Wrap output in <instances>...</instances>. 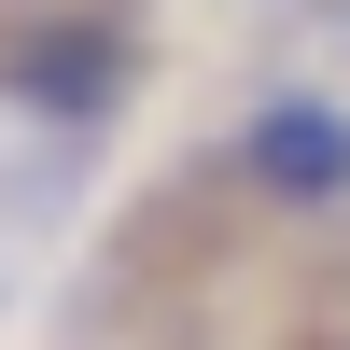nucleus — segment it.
I'll list each match as a JSON object with an SVG mask.
<instances>
[{"instance_id": "obj_1", "label": "nucleus", "mask_w": 350, "mask_h": 350, "mask_svg": "<svg viewBox=\"0 0 350 350\" xmlns=\"http://www.w3.org/2000/svg\"><path fill=\"white\" fill-rule=\"evenodd\" d=\"M224 183L267 224H350V84H323V70L252 84L224 126Z\"/></svg>"}, {"instance_id": "obj_2", "label": "nucleus", "mask_w": 350, "mask_h": 350, "mask_svg": "<svg viewBox=\"0 0 350 350\" xmlns=\"http://www.w3.org/2000/svg\"><path fill=\"white\" fill-rule=\"evenodd\" d=\"M0 98L56 112V126H98L126 98V28H84V14H28L0 28Z\"/></svg>"}, {"instance_id": "obj_3", "label": "nucleus", "mask_w": 350, "mask_h": 350, "mask_svg": "<svg viewBox=\"0 0 350 350\" xmlns=\"http://www.w3.org/2000/svg\"><path fill=\"white\" fill-rule=\"evenodd\" d=\"M336 323H350V295H336Z\"/></svg>"}]
</instances>
